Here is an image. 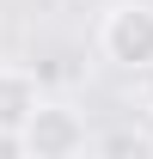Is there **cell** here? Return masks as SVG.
Returning a JSON list of instances; mask_svg holds the SVG:
<instances>
[{
	"label": "cell",
	"instance_id": "3957f363",
	"mask_svg": "<svg viewBox=\"0 0 153 159\" xmlns=\"http://www.w3.org/2000/svg\"><path fill=\"white\" fill-rule=\"evenodd\" d=\"M43 98H49V92H43V80L31 74V67H0V129L25 135V122L37 116Z\"/></svg>",
	"mask_w": 153,
	"mask_h": 159
},
{
	"label": "cell",
	"instance_id": "277c9868",
	"mask_svg": "<svg viewBox=\"0 0 153 159\" xmlns=\"http://www.w3.org/2000/svg\"><path fill=\"white\" fill-rule=\"evenodd\" d=\"M98 147H104V153H153V135H129V129H123V135H104Z\"/></svg>",
	"mask_w": 153,
	"mask_h": 159
},
{
	"label": "cell",
	"instance_id": "6da1fadb",
	"mask_svg": "<svg viewBox=\"0 0 153 159\" xmlns=\"http://www.w3.org/2000/svg\"><path fill=\"white\" fill-rule=\"evenodd\" d=\"M98 55L110 67H129V74H141L153 61V6L147 0H116L98 12Z\"/></svg>",
	"mask_w": 153,
	"mask_h": 159
},
{
	"label": "cell",
	"instance_id": "5b68a950",
	"mask_svg": "<svg viewBox=\"0 0 153 159\" xmlns=\"http://www.w3.org/2000/svg\"><path fill=\"white\" fill-rule=\"evenodd\" d=\"M135 98H141V116L153 122V61L141 67V74H135Z\"/></svg>",
	"mask_w": 153,
	"mask_h": 159
},
{
	"label": "cell",
	"instance_id": "7a4b0ae2",
	"mask_svg": "<svg viewBox=\"0 0 153 159\" xmlns=\"http://www.w3.org/2000/svg\"><path fill=\"white\" fill-rule=\"evenodd\" d=\"M92 147V135H86V116L80 110H67V104L43 98L37 116L25 122V159H74Z\"/></svg>",
	"mask_w": 153,
	"mask_h": 159
}]
</instances>
